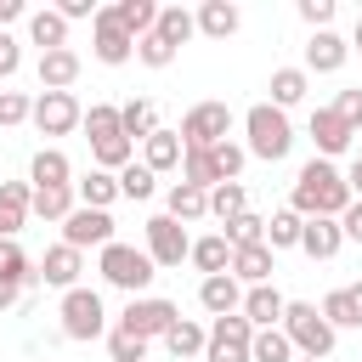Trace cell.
I'll list each match as a JSON object with an SVG mask.
<instances>
[{
	"label": "cell",
	"mask_w": 362,
	"mask_h": 362,
	"mask_svg": "<svg viewBox=\"0 0 362 362\" xmlns=\"http://www.w3.org/2000/svg\"><path fill=\"white\" fill-rule=\"evenodd\" d=\"M356 198H351V187H345V175L328 164V158H311L300 175H294V192H288V209L294 215H328V221H339L345 209H351Z\"/></svg>",
	"instance_id": "cell-1"
},
{
	"label": "cell",
	"mask_w": 362,
	"mask_h": 362,
	"mask_svg": "<svg viewBox=\"0 0 362 362\" xmlns=\"http://www.w3.org/2000/svg\"><path fill=\"white\" fill-rule=\"evenodd\" d=\"M243 147H249V158H266V164H277V158H288V147H294V124H288V113L283 107H272V102H255L249 113H243Z\"/></svg>",
	"instance_id": "cell-2"
},
{
	"label": "cell",
	"mask_w": 362,
	"mask_h": 362,
	"mask_svg": "<svg viewBox=\"0 0 362 362\" xmlns=\"http://www.w3.org/2000/svg\"><path fill=\"white\" fill-rule=\"evenodd\" d=\"M96 272H102V277H107L113 288H124L130 300H141V288H147V283L158 277V266H153V255H147V249H136V243H119V238H113V243L102 249V260H96Z\"/></svg>",
	"instance_id": "cell-3"
},
{
	"label": "cell",
	"mask_w": 362,
	"mask_h": 362,
	"mask_svg": "<svg viewBox=\"0 0 362 362\" xmlns=\"http://www.w3.org/2000/svg\"><path fill=\"white\" fill-rule=\"evenodd\" d=\"M283 334H288V345L300 351V356H334V322L311 305V300H288V311H283Z\"/></svg>",
	"instance_id": "cell-4"
},
{
	"label": "cell",
	"mask_w": 362,
	"mask_h": 362,
	"mask_svg": "<svg viewBox=\"0 0 362 362\" xmlns=\"http://www.w3.org/2000/svg\"><path fill=\"white\" fill-rule=\"evenodd\" d=\"M57 317H62V339H74V345H90V339H102V334H107V311H102V294H96V288H85V283L62 294Z\"/></svg>",
	"instance_id": "cell-5"
},
{
	"label": "cell",
	"mask_w": 362,
	"mask_h": 362,
	"mask_svg": "<svg viewBox=\"0 0 362 362\" xmlns=\"http://www.w3.org/2000/svg\"><path fill=\"white\" fill-rule=\"evenodd\" d=\"M221 141H232V107H226V102H198V107H187V119H181V147H187V153H209V147H221Z\"/></svg>",
	"instance_id": "cell-6"
},
{
	"label": "cell",
	"mask_w": 362,
	"mask_h": 362,
	"mask_svg": "<svg viewBox=\"0 0 362 362\" xmlns=\"http://www.w3.org/2000/svg\"><path fill=\"white\" fill-rule=\"evenodd\" d=\"M40 136H68V130H79L85 124V107H79V96L74 90H40L34 96V119H28Z\"/></svg>",
	"instance_id": "cell-7"
},
{
	"label": "cell",
	"mask_w": 362,
	"mask_h": 362,
	"mask_svg": "<svg viewBox=\"0 0 362 362\" xmlns=\"http://www.w3.org/2000/svg\"><path fill=\"white\" fill-rule=\"evenodd\" d=\"M175 322H181V311H175L170 300H158V294H141V300H130V305L119 311V328H130L136 339H164Z\"/></svg>",
	"instance_id": "cell-8"
},
{
	"label": "cell",
	"mask_w": 362,
	"mask_h": 362,
	"mask_svg": "<svg viewBox=\"0 0 362 362\" xmlns=\"http://www.w3.org/2000/svg\"><path fill=\"white\" fill-rule=\"evenodd\" d=\"M249 345H255V322L238 311V317H215V322H209L204 356H209V362H249Z\"/></svg>",
	"instance_id": "cell-9"
},
{
	"label": "cell",
	"mask_w": 362,
	"mask_h": 362,
	"mask_svg": "<svg viewBox=\"0 0 362 362\" xmlns=\"http://www.w3.org/2000/svg\"><path fill=\"white\" fill-rule=\"evenodd\" d=\"M62 243H68V249H79V255H85V249H107V243H113V215H107V209H85V204H79V209L62 221Z\"/></svg>",
	"instance_id": "cell-10"
},
{
	"label": "cell",
	"mask_w": 362,
	"mask_h": 362,
	"mask_svg": "<svg viewBox=\"0 0 362 362\" xmlns=\"http://www.w3.org/2000/svg\"><path fill=\"white\" fill-rule=\"evenodd\" d=\"M90 51H96V62H107V68H119V62H130V57H136V40L119 28L113 6H102V11H96V23H90Z\"/></svg>",
	"instance_id": "cell-11"
},
{
	"label": "cell",
	"mask_w": 362,
	"mask_h": 362,
	"mask_svg": "<svg viewBox=\"0 0 362 362\" xmlns=\"http://www.w3.org/2000/svg\"><path fill=\"white\" fill-rule=\"evenodd\" d=\"M147 255H153V266H181V260L192 255L187 226L170 221V215H153V221H147Z\"/></svg>",
	"instance_id": "cell-12"
},
{
	"label": "cell",
	"mask_w": 362,
	"mask_h": 362,
	"mask_svg": "<svg viewBox=\"0 0 362 362\" xmlns=\"http://www.w3.org/2000/svg\"><path fill=\"white\" fill-rule=\"evenodd\" d=\"M79 272H85V255L79 249H68V243H51L45 255H40V266H34V277L40 283H51V288H79Z\"/></svg>",
	"instance_id": "cell-13"
},
{
	"label": "cell",
	"mask_w": 362,
	"mask_h": 362,
	"mask_svg": "<svg viewBox=\"0 0 362 362\" xmlns=\"http://www.w3.org/2000/svg\"><path fill=\"white\" fill-rule=\"evenodd\" d=\"M198 305H204L209 317H238V311H243V283H238L232 272L204 277V283H198Z\"/></svg>",
	"instance_id": "cell-14"
},
{
	"label": "cell",
	"mask_w": 362,
	"mask_h": 362,
	"mask_svg": "<svg viewBox=\"0 0 362 362\" xmlns=\"http://www.w3.org/2000/svg\"><path fill=\"white\" fill-rule=\"evenodd\" d=\"M345 57H351V40H339L334 28H322V34L305 40V74H339Z\"/></svg>",
	"instance_id": "cell-15"
},
{
	"label": "cell",
	"mask_w": 362,
	"mask_h": 362,
	"mask_svg": "<svg viewBox=\"0 0 362 362\" xmlns=\"http://www.w3.org/2000/svg\"><path fill=\"white\" fill-rule=\"evenodd\" d=\"M351 136H356V130H351L334 107H317V113H311V141H317V158H339V153L351 147Z\"/></svg>",
	"instance_id": "cell-16"
},
{
	"label": "cell",
	"mask_w": 362,
	"mask_h": 362,
	"mask_svg": "<svg viewBox=\"0 0 362 362\" xmlns=\"http://www.w3.org/2000/svg\"><path fill=\"white\" fill-rule=\"evenodd\" d=\"M28 215H34V187L28 181H0V238H17Z\"/></svg>",
	"instance_id": "cell-17"
},
{
	"label": "cell",
	"mask_w": 362,
	"mask_h": 362,
	"mask_svg": "<svg viewBox=\"0 0 362 362\" xmlns=\"http://www.w3.org/2000/svg\"><path fill=\"white\" fill-rule=\"evenodd\" d=\"M181 158H187V147H181V130H153L147 141H141V164L153 170V175H164V170H181Z\"/></svg>",
	"instance_id": "cell-18"
},
{
	"label": "cell",
	"mask_w": 362,
	"mask_h": 362,
	"mask_svg": "<svg viewBox=\"0 0 362 362\" xmlns=\"http://www.w3.org/2000/svg\"><path fill=\"white\" fill-rule=\"evenodd\" d=\"M79 79V51L62 45V51H40V90H74Z\"/></svg>",
	"instance_id": "cell-19"
},
{
	"label": "cell",
	"mask_w": 362,
	"mask_h": 362,
	"mask_svg": "<svg viewBox=\"0 0 362 362\" xmlns=\"http://www.w3.org/2000/svg\"><path fill=\"white\" fill-rule=\"evenodd\" d=\"M300 249H305L311 260H334V255L345 249V232H339V221H328V215H311V221H305V232H300Z\"/></svg>",
	"instance_id": "cell-20"
},
{
	"label": "cell",
	"mask_w": 362,
	"mask_h": 362,
	"mask_svg": "<svg viewBox=\"0 0 362 362\" xmlns=\"http://www.w3.org/2000/svg\"><path fill=\"white\" fill-rule=\"evenodd\" d=\"M317 311L334 322V334H339V328H362V283H345V288L322 294V305H317Z\"/></svg>",
	"instance_id": "cell-21"
},
{
	"label": "cell",
	"mask_w": 362,
	"mask_h": 362,
	"mask_svg": "<svg viewBox=\"0 0 362 362\" xmlns=\"http://www.w3.org/2000/svg\"><path fill=\"white\" fill-rule=\"evenodd\" d=\"M28 187H74V164L62 147H40L28 164Z\"/></svg>",
	"instance_id": "cell-22"
},
{
	"label": "cell",
	"mask_w": 362,
	"mask_h": 362,
	"mask_svg": "<svg viewBox=\"0 0 362 362\" xmlns=\"http://www.w3.org/2000/svg\"><path fill=\"white\" fill-rule=\"evenodd\" d=\"M272 272H277V255H272L266 243H255V249H232V277H238V283L260 288V283H272Z\"/></svg>",
	"instance_id": "cell-23"
},
{
	"label": "cell",
	"mask_w": 362,
	"mask_h": 362,
	"mask_svg": "<svg viewBox=\"0 0 362 362\" xmlns=\"http://www.w3.org/2000/svg\"><path fill=\"white\" fill-rule=\"evenodd\" d=\"M283 311H288V300H283L272 283H260V288L243 294V317H249L255 328H283Z\"/></svg>",
	"instance_id": "cell-24"
},
{
	"label": "cell",
	"mask_w": 362,
	"mask_h": 362,
	"mask_svg": "<svg viewBox=\"0 0 362 362\" xmlns=\"http://www.w3.org/2000/svg\"><path fill=\"white\" fill-rule=\"evenodd\" d=\"M164 215H170V221H181V226H187V221H204V215H209V192H204V187L175 181V187L164 192Z\"/></svg>",
	"instance_id": "cell-25"
},
{
	"label": "cell",
	"mask_w": 362,
	"mask_h": 362,
	"mask_svg": "<svg viewBox=\"0 0 362 362\" xmlns=\"http://www.w3.org/2000/svg\"><path fill=\"white\" fill-rule=\"evenodd\" d=\"M238 23H243V11L232 0H204L198 6V34H209V40H232Z\"/></svg>",
	"instance_id": "cell-26"
},
{
	"label": "cell",
	"mask_w": 362,
	"mask_h": 362,
	"mask_svg": "<svg viewBox=\"0 0 362 362\" xmlns=\"http://www.w3.org/2000/svg\"><path fill=\"white\" fill-rule=\"evenodd\" d=\"M204 277H221V272H232V243L215 232V238H192V255H187Z\"/></svg>",
	"instance_id": "cell-27"
},
{
	"label": "cell",
	"mask_w": 362,
	"mask_h": 362,
	"mask_svg": "<svg viewBox=\"0 0 362 362\" xmlns=\"http://www.w3.org/2000/svg\"><path fill=\"white\" fill-rule=\"evenodd\" d=\"M153 34H158L164 45H175V51H181V45L198 34V17H192L187 6H158V28H153Z\"/></svg>",
	"instance_id": "cell-28"
},
{
	"label": "cell",
	"mask_w": 362,
	"mask_h": 362,
	"mask_svg": "<svg viewBox=\"0 0 362 362\" xmlns=\"http://www.w3.org/2000/svg\"><path fill=\"white\" fill-rule=\"evenodd\" d=\"M28 40H34L40 51H62V45H68V17H62V11H45V6H40V11L28 17Z\"/></svg>",
	"instance_id": "cell-29"
},
{
	"label": "cell",
	"mask_w": 362,
	"mask_h": 362,
	"mask_svg": "<svg viewBox=\"0 0 362 362\" xmlns=\"http://www.w3.org/2000/svg\"><path fill=\"white\" fill-rule=\"evenodd\" d=\"M266 90H272V107H283V113H288L294 102H305V90H311V74H305V68H277Z\"/></svg>",
	"instance_id": "cell-30"
},
{
	"label": "cell",
	"mask_w": 362,
	"mask_h": 362,
	"mask_svg": "<svg viewBox=\"0 0 362 362\" xmlns=\"http://www.w3.org/2000/svg\"><path fill=\"white\" fill-rule=\"evenodd\" d=\"M74 209H79V192L74 187H34V215L40 221H57L62 226Z\"/></svg>",
	"instance_id": "cell-31"
},
{
	"label": "cell",
	"mask_w": 362,
	"mask_h": 362,
	"mask_svg": "<svg viewBox=\"0 0 362 362\" xmlns=\"http://www.w3.org/2000/svg\"><path fill=\"white\" fill-rule=\"evenodd\" d=\"M74 192H79V204H85V209H107V204L119 198V175L90 170V175H79V181H74Z\"/></svg>",
	"instance_id": "cell-32"
},
{
	"label": "cell",
	"mask_w": 362,
	"mask_h": 362,
	"mask_svg": "<svg viewBox=\"0 0 362 362\" xmlns=\"http://www.w3.org/2000/svg\"><path fill=\"white\" fill-rule=\"evenodd\" d=\"M119 130H124L130 141H147V136L158 130V107H153V102H141V96H136V102H124V107H119Z\"/></svg>",
	"instance_id": "cell-33"
},
{
	"label": "cell",
	"mask_w": 362,
	"mask_h": 362,
	"mask_svg": "<svg viewBox=\"0 0 362 362\" xmlns=\"http://www.w3.org/2000/svg\"><path fill=\"white\" fill-rule=\"evenodd\" d=\"M90 158H96V170L119 175V170H130V164H136V141H130V136H107V141H96V147H90Z\"/></svg>",
	"instance_id": "cell-34"
},
{
	"label": "cell",
	"mask_w": 362,
	"mask_h": 362,
	"mask_svg": "<svg viewBox=\"0 0 362 362\" xmlns=\"http://www.w3.org/2000/svg\"><path fill=\"white\" fill-rule=\"evenodd\" d=\"M209 215L226 226V221H238V215H249V192H243V181H221L215 192H209Z\"/></svg>",
	"instance_id": "cell-35"
},
{
	"label": "cell",
	"mask_w": 362,
	"mask_h": 362,
	"mask_svg": "<svg viewBox=\"0 0 362 362\" xmlns=\"http://www.w3.org/2000/svg\"><path fill=\"white\" fill-rule=\"evenodd\" d=\"M300 232H305V215L277 209V215L266 221V249H272V255H277V249H300Z\"/></svg>",
	"instance_id": "cell-36"
},
{
	"label": "cell",
	"mask_w": 362,
	"mask_h": 362,
	"mask_svg": "<svg viewBox=\"0 0 362 362\" xmlns=\"http://www.w3.org/2000/svg\"><path fill=\"white\" fill-rule=\"evenodd\" d=\"M204 345H209V328H198V322H187V317H181V322H175V328L164 334V351H170L175 362H187V356H198Z\"/></svg>",
	"instance_id": "cell-37"
},
{
	"label": "cell",
	"mask_w": 362,
	"mask_h": 362,
	"mask_svg": "<svg viewBox=\"0 0 362 362\" xmlns=\"http://www.w3.org/2000/svg\"><path fill=\"white\" fill-rule=\"evenodd\" d=\"M300 351L288 345L283 328H255V345H249V362H294Z\"/></svg>",
	"instance_id": "cell-38"
},
{
	"label": "cell",
	"mask_w": 362,
	"mask_h": 362,
	"mask_svg": "<svg viewBox=\"0 0 362 362\" xmlns=\"http://www.w3.org/2000/svg\"><path fill=\"white\" fill-rule=\"evenodd\" d=\"M158 192V175L147 170V164H130V170H119V198H130V204H147Z\"/></svg>",
	"instance_id": "cell-39"
},
{
	"label": "cell",
	"mask_w": 362,
	"mask_h": 362,
	"mask_svg": "<svg viewBox=\"0 0 362 362\" xmlns=\"http://www.w3.org/2000/svg\"><path fill=\"white\" fill-rule=\"evenodd\" d=\"M85 130H90V147L107 141V136H124V130H119V107H113V102H90V107H85Z\"/></svg>",
	"instance_id": "cell-40"
},
{
	"label": "cell",
	"mask_w": 362,
	"mask_h": 362,
	"mask_svg": "<svg viewBox=\"0 0 362 362\" xmlns=\"http://www.w3.org/2000/svg\"><path fill=\"white\" fill-rule=\"evenodd\" d=\"M0 277L6 283H34V260L17 249V238H0Z\"/></svg>",
	"instance_id": "cell-41"
},
{
	"label": "cell",
	"mask_w": 362,
	"mask_h": 362,
	"mask_svg": "<svg viewBox=\"0 0 362 362\" xmlns=\"http://www.w3.org/2000/svg\"><path fill=\"white\" fill-rule=\"evenodd\" d=\"M209 164H215V175H221V181H238V175H243V164H249V147L221 141V147H209Z\"/></svg>",
	"instance_id": "cell-42"
},
{
	"label": "cell",
	"mask_w": 362,
	"mask_h": 362,
	"mask_svg": "<svg viewBox=\"0 0 362 362\" xmlns=\"http://www.w3.org/2000/svg\"><path fill=\"white\" fill-rule=\"evenodd\" d=\"M232 249H255V243H266V221L260 215H238V221H226V232H221Z\"/></svg>",
	"instance_id": "cell-43"
},
{
	"label": "cell",
	"mask_w": 362,
	"mask_h": 362,
	"mask_svg": "<svg viewBox=\"0 0 362 362\" xmlns=\"http://www.w3.org/2000/svg\"><path fill=\"white\" fill-rule=\"evenodd\" d=\"M181 181H187V187H204V192H215V187H221V175H215L209 153H187V158H181Z\"/></svg>",
	"instance_id": "cell-44"
},
{
	"label": "cell",
	"mask_w": 362,
	"mask_h": 362,
	"mask_svg": "<svg viewBox=\"0 0 362 362\" xmlns=\"http://www.w3.org/2000/svg\"><path fill=\"white\" fill-rule=\"evenodd\" d=\"M107 356L113 362H147V339H136L130 328H107Z\"/></svg>",
	"instance_id": "cell-45"
},
{
	"label": "cell",
	"mask_w": 362,
	"mask_h": 362,
	"mask_svg": "<svg viewBox=\"0 0 362 362\" xmlns=\"http://www.w3.org/2000/svg\"><path fill=\"white\" fill-rule=\"evenodd\" d=\"M136 62H147V68H170V62H175V45H164L158 34H147V40H136Z\"/></svg>",
	"instance_id": "cell-46"
},
{
	"label": "cell",
	"mask_w": 362,
	"mask_h": 362,
	"mask_svg": "<svg viewBox=\"0 0 362 362\" xmlns=\"http://www.w3.org/2000/svg\"><path fill=\"white\" fill-rule=\"evenodd\" d=\"M23 119H34V102H28L23 90H0V124L11 130V124H23Z\"/></svg>",
	"instance_id": "cell-47"
},
{
	"label": "cell",
	"mask_w": 362,
	"mask_h": 362,
	"mask_svg": "<svg viewBox=\"0 0 362 362\" xmlns=\"http://www.w3.org/2000/svg\"><path fill=\"white\" fill-rule=\"evenodd\" d=\"M300 17H305L317 34H322V28L334 23V0H300Z\"/></svg>",
	"instance_id": "cell-48"
},
{
	"label": "cell",
	"mask_w": 362,
	"mask_h": 362,
	"mask_svg": "<svg viewBox=\"0 0 362 362\" xmlns=\"http://www.w3.org/2000/svg\"><path fill=\"white\" fill-rule=\"evenodd\" d=\"M334 113L351 124V130H362V90H339V102H334Z\"/></svg>",
	"instance_id": "cell-49"
},
{
	"label": "cell",
	"mask_w": 362,
	"mask_h": 362,
	"mask_svg": "<svg viewBox=\"0 0 362 362\" xmlns=\"http://www.w3.org/2000/svg\"><path fill=\"white\" fill-rule=\"evenodd\" d=\"M17 68H23V45H17V40L0 28V79H11Z\"/></svg>",
	"instance_id": "cell-50"
},
{
	"label": "cell",
	"mask_w": 362,
	"mask_h": 362,
	"mask_svg": "<svg viewBox=\"0 0 362 362\" xmlns=\"http://www.w3.org/2000/svg\"><path fill=\"white\" fill-rule=\"evenodd\" d=\"M339 232H345V243H362V198L339 215Z\"/></svg>",
	"instance_id": "cell-51"
},
{
	"label": "cell",
	"mask_w": 362,
	"mask_h": 362,
	"mask_svg": "<svg viewBox=\"0 0 362 362\" xmlns=\"http://www.w3.org/2000/svg\"><path fill=\"white\" fill-rule=\"evenodd\" d=\"M57 11H62V17H68V23H85V17H90V23H96V11H102V6H90V0H62V6H57Z\"/></svg>",
	"instance_id": "cell-52"
},
{
	"label": "cell",
	"mask_w": 362,
	"mask_h": 362,
	"mask_svg": "<svg viewBox=\"0 0 362 362\" xmlns=\"http://www.w3.org/2000/svg\"><path fill=\"white\" fill-rule=\"evenodd\" d=\"M17 294H23V283H6V277H0V311H11Z\"/></svg>",
	"instance_id": "cell-53"
},
{
	"label": "cell",
	"mask_w": 362,
	"mask_h": 362,
	"mask_svg": "<svg viewBox=\"0 0 362 362\" xmlns=\"http://www.w3.org/2000/svg\"><path fill=\"white\" fill-rule=\"evenodd\" d=\"M345 187H351V198H362V158H351V170H345Z\"/></svg>",
	"instance_id": "cell-54"
},
{
	"label": "cell",
	"mask_w": 362,
	"mask_h": 362,
	"mask_svg": "<svg viewBox=\"0 0 362 362\" xmlns=\"http://www.w3.org/2000/svg\"><path fill=\"white\" fill-rule=\"evenodd\" d=\"M11 17H23V0H0V28H6Z\"/></svg>",
	"instance_id": "cell-55"
},
{
	"label": "cell",
	"mask_w": 362,
	"mask_h": 362,
	"mask_svg": "<svg viewBox=\"0 0 362 362\" xmlns=\"http://www.w3.org/2000/svg\"><path fill=\"white\" fill-rule=\"evenodd\" d=\"M351 51H362V17H356V28H351Z\"/></svg>",
	"instance_id": "cell-56"
},
{
	"label": "cell",
	"mask_w": 362,
	"mask_h": 362,
	"mask_svg": "<svg viewBox=\"0 0 362 362\" xmlns=\"http://www.w3.org/2000/svg\"><path fill=\"white\" fill-rule=\"evenodd\" d=\"M300 362H328V356H300Z\"/></svg>",
	"instance_id": "cell-57"
}]
</instances>
